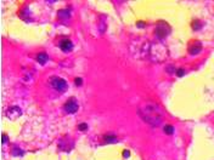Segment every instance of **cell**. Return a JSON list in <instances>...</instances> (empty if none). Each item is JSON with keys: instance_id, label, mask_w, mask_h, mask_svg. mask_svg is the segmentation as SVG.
I'll list each match as a JSON object with an SVG mask.
<instances>
[{"instance_id": "1", "label": "cell", "mask_w": 214, "mask_h": 160, "mask_svg": "<svg viewBox=\"0 0 214 160\" xmlns=\"http://www.w3.org/2000/svg\"><path fill=\"white\" fill-rule=\"evenodd\" d=\"M140 115L142 117L145 121L153 126L159 125L162 120V112L159 111L157 104L154 103H145L142 107L140 108Z\"/></svg>"}, {"instance_id": "2", "label": "cell", "mask_w": 214, "mask_h": 160, "mask_svg": "<svg viewBox=\"0 0 214 160\" xmlns=\"http://www.w3.org/2000/svg\"><path fill=\"white\" fill-rule=\"evenodd\" d=\"M50 85H51V88L54 90L58 91V92H62V91H65L67 89V83L66 80H63L62 78H52L51 81H50Z\"/></svg>"}, {"instance_id": "3", "label": "cell", "mask_w": 214, "mask_h": 160, "mask_svg": "<svg viewBox=\"0 0 214 160\" xmlns=\"http://www.w3.org/2000/svg\"><path fill=\"white\" fill-rule=\"evenodd\" d=\"M169 33H170V28H169V26H168L167 23H164V22H159V23L157 24V27H156V35L158 36L159 39L166 38Z\"/></svg>"}, {"instance_id": "4", "label": "cell", "mask_w": 214, "mask_h": 160, "mask_svg": "<svg viewBox=\"0 0 214 160\" xmlns=\"http://www.w3.org/2000/svg\"><path fill=\"white\" fill-rule=\"evenodd\" d=\"M65 111L68 114L76 113L77 111H78V102H77L76 99H73V98L68 99V101L66 102V104H65Z\"/></svg>"}, {"instance_id": "5", "label": "cell", "mask_w": 214, "mask_h": 160, "mask_svg": "<svg viewBox=\"0 0 214 160\" xmlns=\"http://www.w3.org/2000/svg\"><path fill=\"white\" fill-rule=\"evenodd\" d=\"M21 115H22V111L17 106H12L11 108H9L6 111V117L10 119H17Z\"/></svg>"}, {"instance_id": "6", "label": "cell", "mask_w": 214, "mask_h": 160, "mask_svg": "<svg viewBox=\"0 0 214 160\" xmlns=\"http://www.w3.org/2000/svg\"><path fill=\"white\" fill-rule=\"evenodd\" d=\"M72 147H73V143H72V141L68 140V138H62L60 142H58V148H60L61 150H63V152H70V150L72 149Z\"/></svg>"}, {"instance_id": "7", "label": "cell", "mask_w": 214, "mask_h": 160, "mask_svg": "<svg viewBox=\"0 0 214 160\" xmlns=\"http://www.w3.org/2000/svg\"><path fill=\"white\" fill-rule=\"evenodd\" d=\"M60 49L63 52H70L71 50L73 49V44H72V41L70 39H63L60 43Z\"/></svg>"}, {"instance_id": "8", "label": "cell", "mask_w": 214, "mask_h": 160, "mask_svg": "<svg viewBox=\"0 0 214 160\" xmlns=\"http://www.w3.org/2000/svg\"><path fill=\"white\" fill-rule=\"evenodd\" d=\"M201 50H202V46H201V43H195L193 45H191L190 49H189V52L191 55H197L201 52Z\"/></svg>"}, {"instance_id": "9", "label": "cell", "mask_w": 214, "mask_h": 160, "mask_svg": "<svg viewBox=\"0 0 214 160\" xmlns=\"http://www.w3.org/2000/svg\"><path fill=\"white\" fill-rule=\"evenodd\" d=\"M103 141H105V142H107V143H116L118 140H117V137L115 135L110 134V135H105L103 136Z\"/></svg>"}, {"instance_id": "10", "label": "cell", "mask_w": 214, "mask_h": 160, "mask_svg": "<svg viewBox=\"0 0 214 160\" xmlns=\"http://www.w3.org/2000/svg\"><path fill=\"white\" fill-rule=\"evenodd\" d=\"M57 15H58V18H60V20H67V18H70V11L68 10H60Z\"/></svg>"}, {"instance_id": "11", "label": "cell", "mask_w": 214, "mask_h": 160, "mask_svg": "<svg viewBox=\"0 0 214 160\" xmlns=\"http://www.w3.org/2000/svg\"><path fill=\"white\" fill-rule=\"evenodd\" d=\"M37 61L40 63V65H44V63L48 61V55L44 53V52L43 53H39L38 57H37Z\"/></svg>"}, {"instance_id": "12", "label": "cell", "mask_w": 214, "mask_h": 160, "mask_svg": "<svg viewBox=\"0 0 214 160\" xmlns=\"http://www.w3.org/2000/svg\"><path fill=\"white\" fill-rule=\"evenodd\" d=\"M164 132L166 134H168V135H172V134H174V127L173 126H170V125H166L164 126Z\"/></svg>"}, {"instance_id": "13", "label": "cell", "mask_w": 214, "mask_h": 160, "mask_svg": "<svg viewBox=\"0 0 214 160\" xmlns=\"http://www.w3.org/2000/svg\"><path fill=\"white\" fill-rule=\"evenodd\" d=\"M78 129H79L80 131H85L86 129H88V124H85V122H81V124L78 126Z\"/></svg>"}, {"instance_id": "14", "label": "cell", "mask_w": 214, "mask_h": 160, "mask_svg": "<svg viewBox=\"0 0 214 160\" xmlns=\"http://www.w3.org/2000/svg\"><path fill=\"white\" fill-rule=\"evenodd\" d=\"M166 70H167L168 73H170V74H172V73H175V72H176V69H175V67H174V66H169Z\"/></svg>"}, {"instance_id": "15", "label": "cell", "mask_w": 214, "mask_h": 160, "mask_svg": "<svg viewBox=\"0 0 214 160\" xmlns=\"http://www.w3.org/2000/svg\"><path fill=\"white\" fill-rule=\"evenodd\" d=\"M199 28H201V23H199L198 21H196L195 23H193V29L197 30V29H199Z\"/></svg>"}, {"instance_id": "16", "label": "cell", "mask_w": 214, "mask_h": 160, "mask_svg": "<svg viewBox=\"0 0 214 160\" xmlns=\"http://www.w3.org/2000/svg\"><path fill=\"white\" fill-rule=\"evenodd\" d=\"M13 154H15V155H22V154H23V152H22L21 149L15 148V149H13Z\"/></svg>"}, {"instance_id": "17", "label": "cell", "mask_w": 214, "mask_h": 160, "mask_svg": "<svg viewBox=\"0 0 214 160\" xmlns=\"http://www.w3.org/2000/svg\"><path fill=\"white\" fill-rule=\"evenodd\" d=\"M184 74H185V70L184 69H178L176 70V75L178 76H183Z\"/></svg>"}, {"instance_id": "18", "label": "cell", "mask_w": 214, "mask_h": 160, "mask_svg": "<svg viewBox=\"0 0 214 160\" xmlns=\"http://www.w3.org/2000/svg\"><path fill=\"white\" fill-rule=\"evenodd\" d=\"M129 155H130L129 150H124V152H123V157H124V158H129Z\"/></svg>"}, {"instance_id": "19", "label": "cell", "mask_w": 214, "mask_h": 160, "mask_svg": "<svg viewBox=\"0 0 214 160\" xmlns=\"http://www.w3.org/2000/svg\"><path fill=\"white\" fill-rule=\"evenodd\" d=\"M3 143H4V144H5V143H7V136H6L5 134L3 135Z\"/></svg>"}, {"instance_id": "20", "label": "cell", "mask_w": 214, "mask_h": 160, "mask_svg": "<svg viewBox=\"0 0 214 160\" xmlns=\"http://www.w3.org/2000/svg\"><path fill=\"white\" fill-rule=\"evenodd\" d=\"M74 81H76V84H77V85H81V79H80V78H77V79H76Z\"/></svg>"}]
</instances>
